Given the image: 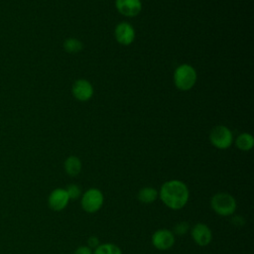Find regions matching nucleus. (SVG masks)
I'll list each match as a JSON object with an SVG mask.
<instances>
[{
	"instance_id": "obj_13",
	"label": "nucleus",
	"mask_w": 254,
	"mask_h": 254,
	"mask_svg": "<svg viewBox=\"0 0 254 254\" xmlns=\"http://www.w3.org/2000/svg\"><path fill=\"white\" fill-rule=\"evenodd\" d=\"M159 196L158 190L153 187L142 188L138 192V199L143 203H152Z\"/></svg>"
},
{
	"instance_id": "obj_7",
	"label": "nucleus",
	"mask_w": 254,
	"mask_h": 254,
	"mask_svg": "<svg viewBox=\"0 0 254 254\" xmlns=\"http://www.w3.org/2000/svg\"><path fill=\"white\" fill-rule=\"evenodd\" d=\"M69 197L65 189L57 188L51 191L48 197V204L51 209L55 211H61L68 204Z\"/></svg>"
},
{
	"instance_id": "obj_2",
	"label": "nucleus",
	"mask_w": 254,
	"mask_h": 254,
	"mask_svg": "<svg viewBox=\"0 0 254 254\" xmlns=\"http://www.w3.org/2000/svg\"><path fill=\"white\" fill-rule=\"evenodd\" d=\"M212 210L220 216L232 215L237 207L235 198L227 192H217L210 199Z\"/></svg>"
},
{
	"instance_id": "obj_3",
	"label": "nucleus",
	"mask_w": 254,
	"mask_h": 254,
	"mask_svg": "<svg viewBox=\"0 0 254 254\" xmlns=\"http://www.w3.org/2000/svg\"><path fill=\"white\" fill-rule=\"evenodd\" d=\"M196 81V71L195 69L188 64H184L179 65L174 72V82L175 85L181 90L190 89Z\"/></svg>"
},
{
	"instance_id": "obj_12",
	"label": "nucleus",
	"mask_w": 254,
	"mask_h": 254,
	"mask_svg": "<svg viewBox=\"0 0 254 254\" xmlns=\"http://www.w3.org/2000/svg\"><path fill=\"white\" fill-rule=\"evenodd\" d=\"M65 173L70 177L77 176L81 171V161L76 156H69L64 163Z\"/></svg>"
},
{
	"instance_id": "obj_16",
	"label": "nucleus",
	"mask_w": 254,
	"mask_h": 254,
	"mask_svg": "<svg viewBox=\"0 0 254 254\" xmlns=\"http://www.w3.org/2000/svg\"><path fill=\"white\" fill-rule=\"evenodd\" d=\"M93 254H122V251L116 244L103 243L94 249Z\"/></svg>"
},
{
	"instance_id": "obj_19",
	"label": "nucleus",
	"mask_w": 254,
	"mask_h": 254,
	"mask_svg": "<svg viewBox=\"0 0 254 254\" xmlns=\"http://www.w3.org/2000/svg\"><path fill=\"white\" fill-rule=\"evenodd\" d=\"M73 254H93V251L88 246H79L75 249Z\"/></svg>"
},
{
	"instance_id": "obj_4",
	"label": "nucleus",
	"mask_w": 254,
	"mask_h": 254,
	"mask_svg": "<svg viewBox=\"0 0 254 254\" xmlns=\"http://www.w3.org/2000/svg\"><path fill=\"white\" fill-rule=\"evenodd\" d=\"M103 193L96 188H90L85 190L80 198L82 209L88 213H94L98 211L103 205Z\"/></svg>"
},
{
	"instance_id": "obj_17",
	"label": "nucleus",
	"mask_w": 254,
	"mask_h": 254,
	"mask_svg": "<svg viewBox=\"0 0 254 254\" xmlns=\"http://www.w3.org/2000/svg\"><path fill=\"white\" fill-rule=\"evenodd\" d=\"M66 192H67V195L69 197V200H76L80 194H81V191H80V188L76 185H69L67 186V188L65 189Z\"/></svg>"
},
{
	"instance_id": "obj_5",
	"label": "nucleus",
	"mask_w": 254,
	"mask_h": 254,
	"mask_svg": "<svg viewBox=\"0 0 254 254\" xmlns=\"http://www.w3.org/2000/svg\"><path fill=\"white\" fill-rule=\"evenodd\" d=\"M209 140L215 148L224 150L231 146L233 136L231 131L227 127L223 125H217L211 129L209 134Z\"/></svg>"
},
{
	"instance_id": "obj_11",
	"label": "nucleus",
	"mask_w": 254,
	"mask_h": 254,
	"mask_svg": "<svg viewBox=\"0 0 254 254\" xmlns=\"http://www.w3.org/2000/svg\"><path fill=\"white\" fill-rule=\"evenodd\" d=\"M115 6L120 14L127 17L138 15L142 9L140 0H116Z\"/></svg>"
},
{
	"instance_id": "obj_14",
	"label": "nucleus",
	"mask_w": 254,
	"mask_h": 254,
	"mask_svg": "<svg viewBox=\"0 0 254 254\" xmlns=\"http://www.w3.org/2000/svg\"><path fill=\"white\" fill-rule=\"evenodd\" d=\"M235 144L236 147L241 151H249L252 149L254 145L253 136L249 133H242L237 137Z\"/></svg>"
},
{
	"instance_id": "obj_9",
	"label": "nucleus",
	"mask_w": 254,
	"mask_h": 254,
	"mask_svg": "<svg viewBox=\"0 0 254 254\" xmlns=\"http://www.w3.org/2000/svg\"><path fill=\"white\" fill-rule=\"evenodd\" d=\"M73 96L79 101H87L93 95V87L86 79H77L71 87Z\"/></svg>"
},
{
	"instance_id": "obj_1",
	"label": "nucleus",
	"mask_w": 254,
	"mask_h": 254,
	"mask_svg": "<svg viewBox=\"0 0 254 254\" xmlns=\"http://www.w3.org/2000/svg\"><path fill=\"white\" fill-rule=\"evenodd\" d=\"M159 196L167 207L178 210L188 203L190 191L184 182L180 180H170L162 185Z\"/></svg>"
},
{
	"instance_id": "obj_21",
	"label": "nucleus",
	"mask_w": 254,
	"mask_h": 254,
	"mask_svg": "<svg viewBox=\"0 0 254 254\" xmlns=\"http://www.w3.org/2000/svg\"><path fill=\"white\" fill-rule=\"evenodd\" d=\"M232 223L235 224L236 226L243 225V224H244V219H243L241 216H234V217L232 218Z\"/></svg>"
},
{
	"instance_id": "obj_18",
	"label": "nucleus",
	"mask_w": 254,
	"mask_h": 254,
	"mask_svg": "<svg viewBox=\"0 0 254 254\" xmlns=\"http://www.w3.org/2000/svg\"><path fill=\"white\" fill-rule=\"evenodd\" d=\"M189 228H190V225L188 222L180 221L174 226L173 233L177 234V235H184L189 231Z\"/></svg>"
},
{
	"instance_id": "obj_15",
	"label": "nucleus",
	"mask_w": 254,
	"mask_h": 254,
	"mask_svg": "<svg viewBox=\"0 0 254 254\" xmlns=\"http://www.w3.org/2000/svg\"><path fill=\"white\" fill-rule=\"evenodd\" d=\"M64 49L68 54H77L83 49V44L77 39L68 38L64 43Z\"/></svg>"
},
{
	"instance_id": "obj_6",
	"label": "nucleus",
	"mask_w": 254,
	"mask_h": 254,
	"mask_svg": "<svg viewBox=\"0 0 254 254\" xmlns=\"http://www.w3.org/2000/svg\"><path fill=\"white\" fill-rule=\"evenodd\" d=\"M152 244L158 250H168L175 244V234L166 228L158 229L152 235Z\"/></svg>"
},
{
	"instance_id": "obj_10",
	"label": "nucleus",
	"mask_w": 254,
	"mask_h": 254,
	"mask_svg": "<svg viewBox=\"0 0 254 254\" xmlns=\"http://www.w3.org/2000/svg\"><path fill=\"white\" fill-rule=\"evenodd\" d=\"M114 35L116 41L123 46L130 45L135 39V31L133 27L127 22L118 24L115 28Z\"/></svg>"
},
{
	"instance_id": "obj_20",
	"label": "nucleus",
	"mask_w": 254,
	"mask_h": 254,
	"mask_svg": "<svg viewBox=\"0 0 254 254\" xmlns=\"http://www.w3.org/2000/svg\"><path fill=\"white\" fill-rule=\"evenodd\" d=\"M99 240L96 236H90L88 239H87V246L92 249V248H96L98 245H99Z\"/></svg>"
},
{
	"instance_id": "obj_8",
	"label": "nucleus",
	"mask_w": 254,
	"mask_h": 254,
	"mask_svg": "<svg viewBox=\"0 0 254 254\" xmlns=\"http://www.w3.org/2000/svg\"><path fill=\"white\" fill-rule=\"evenodd\" d=\"M191 237L198 246H206L211 242L212 232L211 229L204 223H195L191 230Z\"/></svg>"
}]
</instances>
